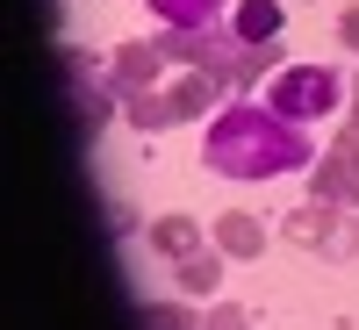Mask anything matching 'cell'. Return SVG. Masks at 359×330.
Masks as SVG:
<instances>
[{"mask_svg": "<svg viewBox=\"0 0 359 330\" xmlns=\"http://www.w3.org/2000/svg\"><path fill=\"white\" fill-rule=\"evenodd\" d=\"M201 158L223 179H280V172L316 165V144L302 123L273 115L266 101H223V115L201 137Z\"/></svg>", "mask_w": 359, "mask_h": 330, "instance_id": "1", "label": "cell"}, {"mask_svg": "<svg viewBox=\"0 0 359 330\" xmlns=\"http://www.w3.org/2000/svg\"><path fill=\"white\" fill-rule=\"evenodd\" d=\"M223 94L230 86L216 79V72H180V79H165V86H151V94H130L123 101V115L137 130H172V123H187V115H223Z\"/></svg>", "mask_w": 359, "mask_h": 330, "instance_id": "2", "label": "cell"}, {"mask_svg": "<svg viewBox=\"0 0 359 330\" xmlns=\"http://www.w3.org/2000/svg\"><path fill=\"white\" fill-rule=\"evenodd\" d=\"M338 101H345V79H338L331 65H287V72L273 79V94H266V108H273V115H287V123H316V115H338Z\"/></svg>", "mask_w": 359, "mask_h": 330, "instance_id": "3", "label": "cell"}, {"mask_svg": "<svg viewBox=\"0 0 359 330\" xmlns=\"http://www.w3.org/2000/svg\"><path fill=\"white\" fill-rule=\"evenodd\" d=\"M65 94H72V115H79V130H94V123H108L115 115V86H108V72H94L86 65V50H65Z\"/></svg>", "mask_w": 359, "mask_h": 330, "instance_id": "4", "label": "cell"}, {"mask_svg": "<svg viewBox=\"0 0 359 330\" xmlns=\"http://www.w3.org/2000/svg\"><path fill=\"white\" fill-rule=\"evenodd\" d=\"M316 194L338 201V208H345V201L359 208V130H352V123L331 137V151L316 158Z\"/></svg>", "mask_w": 359, "mask_h": 330, "instance_id": "5", "label": "cell"}, {"mask_svg": "<svg viewBox=\"0 0 359 330\" xmlns=\"http://www.w3.org/2000/svg\"><path fill=\"white\" fill-rule=\"evenodd\" d=\"M158 72H165V50H158V43H123V50L108 57V86H115L123 101H130V94H151Z\"/></svg>", "mask_w": 359, "mask_h": 330, "instance_id": "6", "label": "cell"}, {"mask_svg": "<svg viewBox=\"0 0 359 330\" xmlns=\"http://www.w3.org/2000/svg\"><path fill=\"white\" fill-rule=\"evenodd\" d=\"M331 230H338V201H302V208H294V216L280 223V237H287V245H302V252H331Z\"/></svg>", "mask_w": 359, "mask_h": 330, "instance_id": "7", "label": "cell"}, {"mask_svg": "<svg viewBox=\"0 0 359 330\" xmlns=\"http://www.w3.org/2000/svg\"><path fill=\"white\" fill-rule=\"evenodd\" d=\"M280 22H287L280 0H230V36L237 43H280Z\"/></svg>", "mask_w": 359, "mask_h": 330, "instance_id": "8", "label": "cell"}, {"mask_svg": "<svg viewBox=\"0 0 359 330\" xmlns=\"http://www.w3.org/2000/svg\"><path fill=\"white\" fill-rule=\"evenodd\" d=\"M208 245H216L223 259H259V252H266V223H259V216H245V208H230V216H216Z\"/></svg>", "mask_w": 359, "mask_h": 330, "instance_id": "9", "label": "cell"}, {"mask_svg": "<svg viewBox=\"0 0 359 330\" xmlns=\"http://www.w3.org/2000/svg\"><path fill=\"white\" fill-rule=\"evenodd\" d=\"M158 15V29H216L230 0H144Z\"/></svg>", "mask_w": 359, "mask_h": 330, "instance_id": "10", "label": "cell"}, {"mask_svg": "<svg viewBox=\"0 0 359 330\" xmlns=\"http://www.w3.org/2000/svg\"><path fill=\"white\" fill-rule=\"evenodd\" d=\"M172 287H187V294H216V287H223V252L201 245V252H187V259H172Z\"/></svg>", "mask_w": 359, "mask_h": 330, "instance_id": "11", "label": "cell"}, {"mask_svg": "<svg viewBox=\"0 0 359 330\" xmlns=\"http://www.w3.org/2000/svg\"><path fill=\"white\" fill-rule=\"evenodd\" d=\"M151 252H158V259L201 252V223H194V216H158V223H151Z\"/></svg>", "mask_w": 359, "mask_h": 330, "instance_id": "12", "label": "cell"}, {"mask_svg": "<svg viewBox=\"0 0 359 330\" xmlns=\"http://www.w3.org/2000/svg\"><path fill=\"white\" fill-rule=\"evenodd\" d=\"M144 330H201L180 302H144Z\"/></svg>", "mask_w": 359, "mask_h": 330, "instance_id": "13", "label": "cell"}, {"mask_svg": "<svg viewBox=\"0 0 359 330\" xmlns=\"http://www.w3.org/2000/svg\"><path fill=\"white\" fill-rule=\"evenodd\" d=\"M201 330H252V316H245V309H230V302H216Z\"/></svg>", "mask_w": 359, "mask_h": 330, "instance_id": "14", "label": "cell"}, {"mask_svg": "<svg viewBox=\"0 0 359 330\" xmlns=\"http://www.w3.org/2000/svg\"><path fill=\"white\" fill-rule=\"evenodd\" d=\"M338 43H345V50H359V8H345V15H338Z\"/></svg>", "mask_w": 359, "mask_h": 330, "instance_id": "15", "label": "cell"}, {"mask_svg": "<svg viewBox=\"0 0 359 330\" xmlns=\"http://www.w3.org/2000/svg\"><path fill=\"white\" fill-rule=\"evenodd\" d=\"M352 130H359V79H352Z\"/></svg>", "mask_w": 359, "mask_h": 330, "instance_id": "16", "label": "cell"}, {"mask_svg": "<svg viewBox=\"0 0 359 330\" xmlns=\"http://www.w3.org/2000/svg\"><path fill=\"white\" fill-rule=\"evenodd\" d=\"M352 252H359V237H352Z\"/></svg>", "mask_w": 359, "mask_h": 330, "instance_id": "17", "label": "cell"}]
</instances>
